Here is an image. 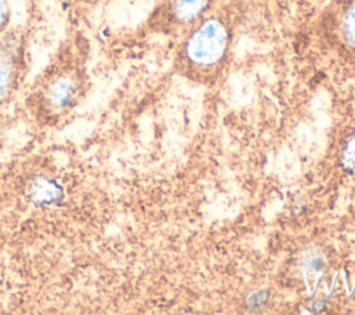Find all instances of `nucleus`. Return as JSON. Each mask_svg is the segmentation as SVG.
Wrapping results in <instances>:
<instances>
[{"label":"nucleus","mask_w":355,"mask_h":315,"mask_svg":"<svg viewBox=\"0 0 355 315\" xmlns=\"http://www.w3.org/2000/svg\"><path fill=\"white\" fill-rule=\"evenodd\" d=\"M6 79H7V72H6V68L0 64V86L6 82Z\"/></svg>","instance_id":"obj_5"},{"label":"nucleus","mask_w":355,"mask_h":315,"mask_svg":"<svg viewBox=\"0 0 355 315\" xmlns=\"http://www.w3.org/2000/svg\"><path fill=\"white\" fill-rule=\"evenodd\" d=\"M347 32L352 40H355V6L347 15Z\"/></svg>","instance_id":"obj_3"},{"label":"nucleus","mask_w":355,"mask_h":315,"mask_svg":"<svg viewBox=\"0 0 355 315\" xmlns=\"http://www.w3.org/2000/svg\"><path fill=\"white\" fill-rule=\"evenodd\" d=\"M225 46V32L216 22L204 25L191 39L189 53L193 60L200 62H209L219 57Z\"/></svg>","instance_id":"obj_1"},{"label":"nucleus","mask_w":355,"mask_h":315,"mask_svg":"<svg viewBox=\"0 0 355 315\" xmlns=\"http://www.w3.org/2000/svg\"><path fill=\"white\" fill-rule=\"evenodd\" d=\"M7 14V0H0V25L4 22Z\"/></svg>","instance_id":"obj_4"},{"label":"nucleus","mask_w":355,"mask_h":315,"mask_svg":"<svg viewBox=\"0 0 355 315\" xmlns=\"http://www.w3.org/2000/svg\"><path fill=\"white\" fill-rule=\"evenodd\" d=\"M204 4L205 0H176V10L182 17L190 18L196 15Z\"/></svg>","instance_id":"obj_2"}]
</instances>
